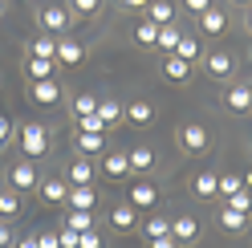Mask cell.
Returning a JSON list of instances; mask_svg holds the SVG:
<instances>
[{
  "label": "cell",
  "instance_id": "obj_1",
  "mask_svg": "<svg viewBox=\"0 0 252 248\" xmlns=\"http://www.w3.org/2000/svg\"><path fill=\"white\" fill-rule=\"evenodd\" d=\"M37 25H41V33L65 37L69 29H73V17H69L65 4H41V8H37Z\"/></svg>",
  "mask_w": 252,
  "mask_h": 248
},
{
  "label": "cell",
  "instance_id": "obj_2",
  "mask_svg": "<svg viewBox=\"0 0 252 248\" xmlns=\"http://www.w3.org/2000/svg\"><path fill=\"white\" fill-rule=\"evenodd\" d=\"M17 143L25 151V159H41V155L49 151V134H45L41 122H25V126L17 130Z\"/></svg>",
  "mask_w": 252,
  "mask_h": 248
},
{
  "label": "cell",
  "instance_id": "obj_3",
  "mask_svg": "<svg viewBox=\"0 0 252 248\" xmlns=\"http://www.w3.org/2000/svg\"><path fill=\"white\" fill-rule=\"evenodd\" d=\"M37 183H41V175H37L33 159H21V163L8 167V187L12 191H37Z\"/></svg>",
  "mask_w": 252,
  "mask_h": 248
},
{
  "label": "cell",
  "instance_id": "obj_4",
  "mask_svg": "<svg viewBox=\"0 0 252 248\" xmlns=\"http://www.w3.org/2000/svg\"><path fill=\"white\" fill-rule=\"evenodd\" d=\"M179 147H183L187 155H208V147H212L208 126H199V122H187V126L179 130Z\"/></svg>",
  "mask_w": 252,
  "mask_h": 248
},
{
  "label": "cell",
  "instance_id": "obj_5",
  "mask_svg": "<svg viewBox=\"0 0 252 248\" xmlns=\"http://www.w3.org/2000/svg\"><path fill=\"white\" fill-rule=\"evenodd\" d=\"M61 94H65V90H61L57 77H45V82H29V98H33L37 106H57V102H61Z\"/></svg>",
  "mask_w": 252,
  "mask_h": 248
},
{
  "label": "cell",
  "instance_id": "obj_6",
  "mask_svg": "<svg viewBox=\"0 0 252 248\" xmlns=\"http://www.w3.org/2000/svg\"><path fill=\"white\" fill-rule=\"evenodd\" d=\"M126 204H130L134 212H151V208H159V187H155V183H134V187L126 191Z\"/></svg>",
  "mask_w": 252,
  "mask_h": 248
},
{
  "label": "cell",
  "instance_id": "obj_7",
  "mask_svg": "<svg viewBox=\"0 0 252 248\" xmlns=\"http://www.w3.org/2000/svg\"><path fill=\"white\" fill-rule=\"evenodd\" d=\"M53 61H57V65H73V69H77V65L86 61L82 41H73L69 33H65V37H57V57H53Z\"/></svg>",
  "mask_w": 252,
  "mask_h": 248
},
{
  "label": "cell",
  "instance_id": "obj_8",
  "mask_svg": "<svg viewBox=\"0 0 252 248\" xmlns=\"http://www.w3.org/2000/svg\"><path fill=\"white\" fill-rule=\"evenodd\" d=\"M65 183H69V187H90V183H94V163L86 159V155H77V159L69 163Z\"/></svg>",
  "mask_w": 252,
  "mask_h": 248
},
{
  "label": "cell",
  "instance_id": "obj_9",
  "mask_svg": "<svg viewBox=\"0 0 252 248\" xmlns=\"http://www.w3.org/2000/svg\"><path fill=\"white\" fill-rule=\"evenodd\" d=\"M122 118L130 122V126H147V122L155 118V106H151L147 98H134V102H126V106H122Z\"/></svg>",
  "mask_w": 252,
  "mask_h": 248
},
{
  "label": "cell",
  "instance_id": "obj_10",
  "mask_svg": "<svg viewBox=\"0 0 252 248\" xmlns=\"http://www.w3.org/2000/svg\"><path fill=\"white\" fill-rule=\"evenodd\" d=\"M203 69H208V77H232L236 73V61H232V53H208L203 57Z\"/></svg>",
  "mask_w": 252,
  "mask_h": 248
},
{
  "label": "cell",
  "instance_id": "obj_11",
  "mask_svg": "<svg viewBox=\"0 0 252 248\" xmlns=\"http://www.w3.org/2000/svg\"><path fill=\"white\" fill-rule=\"evenodd\" d=\"M171 236H175V244L199 240V220H195V216H179V220H171Z\"/></svg>",
  "mask_w": 252,
  "mask_h": 248
},
{
  "label": "cell",
  "instance_id": "obj_12",
  "mask_svg": "<svg viewBox=\"0 0 252 248\" xmlns=\"http://www.w3.org/2000/svg\"><path fill=\"white\" fill-rule=\"evenodd\" d=\"M224 106H228L232 114L252 110V90H248V86H228V90H224Z\"/></svg>",
  "mask_w": 252,
  "mask_h": 248
},
{
  "label": "cell",
  "instance_id": "obj_13",
  "mask_svg": "<svg viewBox=\"0 0 252 248\" xmlns=\"http://www.w3.org/2000/svg\"><path fill=\"white\" fill-rule=\"evenodd\" d=\"M37 195L45 199V204H65L69 183H65V179H41V183H37Z\"/></svg>",
  "mask_w": 252,
  "mask_h": 248
},
{
  "label": "cell",
  "instance_id": "obj_14",
  "mask_svg": "<svg viewBox=\"0 0 252 248\" xmlns=\"http://www.w3.org/2000/svg\"><path fill=\"white\" fill-rule=\"evenodd\" d=\"M94 204H98V191L94 187H69V195H65L69 212H94Z\"/></svg>",
  "mask_w": 252,
  "mask_h": 248
},
{
  "label": "cell",
  "instance_id": "obj_15",
  "mask_svg": "<svg viewBox=\"0 0 252 248\" xmlns=\"http://www.w3.org/2000/svg\"><path fill=\"white\" fill-rule=\"evenodd\" d=\"M191 61H183V57H175V53H167L163 57V77L167 82H187V77H191Z\"/></svg>",
  "mask_w": 252,
  "mask_h": 248
},
{
  "label": "cell",
  "instance_id": "obj_16",
  "mask_svg": "<svg viewBox=\"0 0 252 248\" xmlns=\"http://www.w3.org/2000/svg\"><path fill=\"white\" fill-rule=\"evenodd\" d=\"M73 151L86 155V159H90V155H106V138H102V134H82V130H77V134H73Z\"/></svg>",
  "mask_w": 252,
  "mask_h": 248
},
{
  "label": "cell",
  "instance_id": "obj_17",
  "mask_svg": "<svg viewBox=\"0 0 252 248\" xmlns=\"http://www.w3.org/2000/svg\"><path fill=\"white\" fill-rule=\"evenodd\" d=\"M29 57H45V61H53V57H57V37H53V33H37L33 41H29Z\"/></svg>",
  "mask_w": 252,
  "mask_h": 248
},
{
  "label": "cell",
  "instance_id": "obj_18",
  "mask_svg": "<svg viewBox=\"0 0 252 248\" xmlns=\"http://www.w3.org/2000/svg\"><path fill=\"white\" fill-rule=\"evenodd\" d=\"M110 224H114L118 232H134L138 228V212L130 204H118V208H110Z\"/></svg>",
  "mask_w": 252,
  "mask_h": 248
},
{
  "label": "cell",
  "instance_id": "obj_19",
  "mask_svg": "<svg viewBox=\"0 0 252 248\" xmlns=\"http://www.w3.org/2000/svg\"><path fill=\"white\" fill-rule=\"evenodd\" d=\"M147 21L151 25H175V4H171V0H151L147 4Z\"/></svg>",
  "mask_w": 252,
  "mask_h": 248
},
{
  "label": "cell",
  "instance_id": "obj_20",
  "mask_svg": "<svg viewBox=\"0 0 252 248\" xmlns=\"http://www.w3.org/2000/svg\"><path fill=\"white\" fill-rule=\"evenodd\" d=\"M199 29H203V33H208V37H220V33H224V29H228V17H224V12H220V8L212 4L208 12H199Z\"/></svg>",
  "mask_w": 252,
  "mask_h": 248
},
{
  "label": "cell",
  "instance_id": "obj_21",
  "mask_svg": "<svg viewBox=\"0 0 252 248\" xmlns=\"http://www.w3.org/2000/svg\"><path fill=\"white\" fill-rule=\"evenodd\" d=\"M94 114H98L106 122V130H110V126H118V122H122V102L118 98H98V110H94Z\"/></svg>",
  "mask_w": 252,
  "mask_h": 248
},
{
  "label": "cell",
  "instance_id": "obj_22",
  "mask_svg": "<svg viewBox=\"0 0 252 248\" xmlns=\"http://www.w3.org/2000/svg\"><path fill=\"white\" fill-rule=\"evenodd\" d=\"M191 191H195L199 199H212V195H220V175H212V171H199V175L191 179Z\"/></svg>",
  "mask_w": 252,
  "mask_h": 248
},
{
  "label": "cell",
  "instance_id": "obj_23",
  "mask_svg": "<svg viewBox=\"0 0 252 248\" xmlns=\"http://www.w3.org/2000/svg\"><path fill=\"white\" fill-rule=\"evenodd\" d=\"M53 69H57V61H45V57H29L25 61L29 82H45V77H53Z\"/></svg>",
  "mask_w": 252,
  "mask_h": 248
},
{
  "label": "cell",
  "instance_id": "obj_24",
  "mask_svg": "<svg viewBox=\"0 0 252 248\" xmlns=\"http://www.w3.org/2000/svg\"><path fill=\"white\" fill-rule=\"evenodd\" d=\"M102 171H106L110 179H122V175H130V159H126V151H114V155H106Z\"/></svg>",
  "mask_w": 252,
  "mask_h": 248
},
{
  "label": "cell",
  "instance_id": "obj_25",
  "mask_svg": "<svg viewBox=\"0 0 252 248\" xmlns=\"http://www.w3.org/2000/svg\"><path fill=\"white\" fill-rule=\"evenodd\" d=\"M179 37H183V29H179V21H175V25H159V41H155V49H163V53H175V45H179Z\"/></svg>",
  "mask_w": 252,
  "mask_h": 248
},
{
  "label": "cell",
  "instance_id": "obj_26",
  "mask_svg": "<svg viewBox=\"0 0 252 248\" xmlns=\"http://www.w3.org/2000/svg\"><path fill=\"white\" fill-rule=\"evenodd\" d=\"M65 8H69L73 21H77V17L90 21V17H98V12H102V0H65Z\"/></svg>",
  "mask_w": 252,
  "mask_h": 248
},
{
  "label": "cell",
  "instance_id": "obj_27",
  "mask_svg": "<svg viewBox=\"0 0 252 248\" xmlns=\"http://www.w3.org/2000/svg\"><path fill=\"white\" fill-rule=\"evenodd\" d=\"M143 236H147V240L171 236V220H167V216H147V220H143Z\"/></svg>",
  "mask_w": 252,
  "mask_h": 248
},
{
  "label": "cell",
  "instance_id": "obj_28",
  "mask_svg": "<svg viewBox=\"0 0 252 248\" xmlns=\"http://www.w3.org/2000/svg\"><path fill=\"white\" fill-rule=\"evenodd\" d=\"M126 159H130V171H151L155 167V151L151 147H134V151H126Z\"/></svg>",
  "mask_w": 252,
  "mask_h": 248
},
{
  "label": "cell",
  "instance_id": "obj_29",
  "mask_svg": "<svg viewBox=\"0 0 252 248\" xmlns=\"http://www.w3.org/2000/svg\"><path fill=\"white\" fill-rule=\"evenodd\" d=\"M220 228H224V232H244V228H248V216L224 208V212H220Z\"/></svg>",
  "mask_w": 252,
  "mask_h": 248
},
{
  "label": "cell",
  "instance_id": "obj_30",
  "mask_svg": "<svg viewBox=\"0 0 252 248\" xmlns=\"http://www.w3.org/2000/svg\"><path fill=\"white\" fill-rule=\"evenodd\" d=\"M17 212H21V195L12 191V187H8V191L0 187V220H12Z\"/></svg>",
  "mask_w": 252,
  "mask_h": 248
},
{
  "label": "cell",
  "instance_id": "obj_31",
  "mask_svg": "<svg viewBox=\"0 0 252 248\" xmlns=\"http://www.w3.org/2000/svg\"><path fill=\"white\" fill-rule=\"evenodd\" d=\"M175 57H183V61H191V65H195V61H199V41L195 37H179V45H175Z\"/></svg>",
  "mask_w": 252,
  "mask_h": 248
},
{
  "label": "cell",
  "instance_id": "obj_32",
  "mask_svg": "<svg viewBox=\"0 0 252 248\" xmlns=\"http://www.w3.org/2000/svg\"><path fill=\"white\" fill-rule=\"evenodd\" d=\"M134 41L143 45V49H155V41H159V25H151V21H143L134 29Z\"/></svg>",
  "mask_w": 252,
  "mask_h": 248
},
{
  "label": "cell",
  "instance_id": "obj_33",
  "mask_svg": "<svg viewBox=\"0 0 252 248\" xmlns=\"http://www.w3.org/2000/svg\"><path fill=\"white\" fill-rule=\"evenodd\" d=\"M73 122H77V130H82V134H106V122L98 114H82V118H73Z\"/></svg>",
  "mask_w": 252,
  "mask_h": 248
},
{
  "label": "cell",
  "instance_id": "obj_34",
  "mask_svg": "<svg viewBox=\"0 0 252 248\" xmlns=\"http://www.w3.org/2000/svg\"><path fill=\"white\" fill-rule=\"evenodd\" d=\"M65 228H73V232H90V228H94V212H69V216H65Z\"/></svg>",
  "mask_w": 252,
  "mask_h": 248
},
{
  "label": "cell",
  "instance_id": "obj_35",
  "mask_svg": "<svg viewBox=\"0 0 252 248\" xmlns=\"http://www.w3.org/2000/svg\"><path fill=\"white\" fill-rule=\"evenodd\" d=\"M228 208H232V212H244V216H248V212H252V191H248V187L232 191V195H228Z\"/></svg>",
  "mask_w": 252,
  "mask_h": 248
},
{
  "label": "cell",
  "instance_id": "obj_36",
  "mask_svg": "<svg viewBox=\"0 0 252 248\" xmlns=\"http://www.w3.org/2000/svg\"><path fill=\"white\" fill-rule=\"evenodd\" d=\"M94 110H98V98H94V94H77V98H73V118L94 114Z\"/></svg>",
  "mask_w": 252,
  "mask_h": 248
},
{
  "label": "cell",
  "instance_id": "obj_37",
  "mask_svg": "<svg viewBox=\"0 0 252 248\" xmlns=\"http://www.w3.org/2000/svg\"><path fill=\"white\" fill-rule=\"evenodd\" d=\"M240 187H244V183L236 179V175H220V195H224V199H228L232 191H240Z\"/></svg>",
  "mask_w": 252,
  "mask_h": 248
},
{
  "label": "cell",
  "instance_id": "obj_38",
  "mask_svg": "<svg viewBox=\"0 0 252 248\" xmlns=\"http://www.w3.org/2000/svg\"><path fill=\"white\" fill-rule=\"evenodd\" d=\"M77 236H82V232H73V228H65V224L57 228V240H61V248H77Z\"/></svg>",
  "mask_w": 252,
  "mask_h": 248
},
{
  "label": "cell",
  "instance_id": "obj_39",
  "mask_svg": "<svg viewBox=\"0 0 252 248\" xmlns=\"http://www.w3.org/2000/svg\"><path fill=\"white\" fill-rule=\"evenodd\" d=\"M37 248H61V240H57V232H53V228H45V232H37Z\"/></svg>",
  "mask_w": 252,
  "mask_h": 248
},
{
  "label": "cell",
  "instance_id": "obj_40",
  "mask_svg": "<svg viewBox=\"0 0 252 248\" xmlns=\"http://www.w3.org/2000/svg\"><path fill=\"white\" fill-rule=\"evenodd\" d=\"M77 248H102V236H98V232H82V236H77Z\"/></svg>",
  "mask_w": 252,
  "mask_h": 248
},
{
  "label": "cell",
  "instance_id": "obj_41",
  "mask_svg": "<svg viewBox=\"0 0 252 248\" xmlns=\"http://www.w3.org/2000/svg\"><path fill=\"white\" fill-rule=\"evenodd\" d=\"M8 143H12V122H8L4 114H0V151H4Z\"/></svg>",
  "mask_w": 252,
  "mask_h": 248
},
{
  "label": "cell",
  "instance_id": "obj_42",
  "mask_svg": "<svg viewBox=\"0 0 252 248\" xmlns=\"http://www.w3.org/2000/svg\"><path fill=\"white\" fill-rule=\"evenodd\" d=\"M0 248H12V220H0Z\"/></svg>",
  "mask_w": 252,
  "mask_h": 248
},
{
  "label": "cell",
  "instance_id": "obj_43",
  "mask_svg": "<svg viewBox=\"0 0 252 248\" xmlns=\"http://www.w3.org/2000/svg\"><path fill=\"white\" fill-rule=\"evenodd\" d=\"M183 8H187V12H195V17H199V12H208V8H212V0H183Z\"/></svg>",
  "mask_w": 252,
  "mask_h": 248
},
{
  "label": "cell",
  "instance_id": "obj_44",
  "mask_svg": "<svg viewBox=\"0 0 252 248\" xmlns=\"http://www.w3.org/2000/svg\"><path fill=\"white\" fill-rule=\"evenodd\" d=\"M147 248H179L175 236H159V240H147Z\"/></svg>",
  "mask_w": 252,
  "mask_h": 248
},
{
  "label": "cell",
  "instance_id": "obj_45",
  "mask_svg": "<svg viewBox=\"0 0 252 248\" xmlns=\"http://www.w3.org/2000/svg\"><path fill=\"white\" fill-rule=\"evenodd\" d=\"M118 4H122L126 12H134V8H147V4H151V0H118Z\"/></svg>",
  "mask_w": 252,
  "mask_h": 248
},
{
  "label": "cell",
  "instance_id": "obj_46",
  "mask_svg": "<svg viewBox=\"0 0 252 248\" xmlns=\"http://www.w3.org/2000/svg\"><path fill=\"white\" fill-rule=\"evenodd\" d=\"M12 248H37V236H21V240L12 244Z\"/></svg>",
  "mask_w": 252,
  "mask_h": 248
},
{
  "label": "cell",
  "instance_id": "obj_47",
  "mask_svg": "<svg viewBox=\"0 0 252 248\" xmlns=\"http://www.w3.org/2000/svg\"><path fill=\"white\" fill-rule=\"evenodd\" d=\"M244 187H248V191H252V171H248V175H244Z\"/></svg>",
  "mask_w": 252,
  "mask_h": 248
},
{
  "label": "cell",
  "instance_id": "obj_48",
  "mask_svg": "<svg viewBox=\"0 0 252 248\" xmlns=\"http://www.w3.org/2000/svg\"><path fill=\"white\" fill-rule=\"evenodd\" d=\"M244 29H248V33H252V12H248V21H244Z\"/></svg>",
  "mask_w": 252,
  "mask_h": 248
},
{
  "label": "cell",
  "instance_id": "obj_49",
  "mask_svg": "<svg viewBox=\"0 0 252 248\" xmlns=\"http://www.w3.org/2000/svg\"><path fill=\"white\" fill-rule=\"evenodd\" d=\"M0 12H4V0H0Z\"/></svg>",
  "mask_w": 252,
  "mask_h": 248
},
{
  "label": "cell",
  "instance_id": "obj_50",
  "mask_svg": "<svg viewBox=\"0 0 252 248\" xmlns=\"http://www.w3.org/2000/svg\"><path fill=\"white\" fill-rule=\"evenodd\" d=\"M236 4H248V0H236Z\"/></svg>",
  "mask_w": 252,
  "mask_h": 248
}]
</instances>
